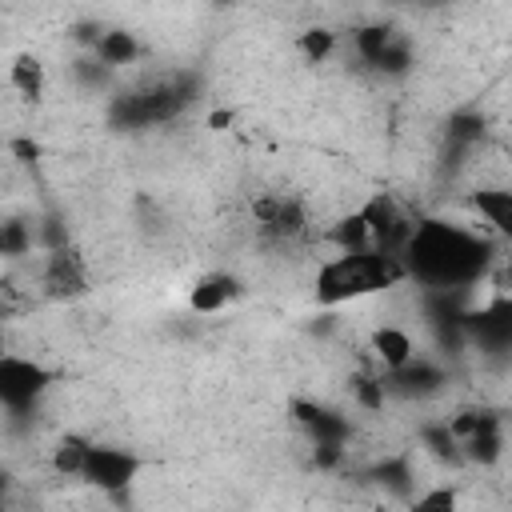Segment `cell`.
Masks as SVG:
<instances>
[{"label": "cell", "instance_id": "obj_1", "mask_svg": "<svg viewBox=\"0 0 512 512\" xmlns=\"http://www.w3.org/2000/svg\"><path fill=\"white\" fill-rule=\"evenodd\" d=\"M404 268L412 276H420L432 288H464L472 284L484 264H488V244L472 232H464L460 224H440L428 220L412 232L408 248H404Z\"/></svg>", "mask_w": 512, "mask_h": 512}, {"label": "cell", "instance_id": "obj_2", "mask_svg": "<svg viewBox=\"0 0 512 512\" xmlns=\"http://www.w3.org/2000/svg\"><path fill=\"white\" fill-rule=\"evenodd\" d=\"M404 260L380 252V248H360V252H340L316 272V296L324 304H344L380 288H392L404 276Z\"/></svg>", "mask_w": 512, "mask_h": 512}, {"label": "cell", "instance_id": "obj_3", "mask_svg": "<svg viewBox=\"0 0 512 512\" xmlns=\"http://www.w3.org/2000/svg\"><path fill=\"white\" fill-rule=\"evenodd\" d=\"M252 216H256L260 236L280 240V244L304 236V228H308V212H304V204L292 200V196H284V192H260V196L252 200Z\"/></svg>", "mask_w": 512, "mask_h": 512}, {"label": "cell", "instance_id": "obj_4", "mask_svg": "<svg viewBox=\"0 0 512 512\" xmlns=\"http://www.w3.org/2000/svg\"><path fill=\"white\" fill-rule=\"evenodd\" d=\"M140 472V460L124 448H108V444H92L88 448V464H84V480L100 492H124Z\"/></svg>", "mask_w": 512, "mask_h": 512}, {"label": "cell", "instance_id": "obj_5", "mask_svg": "<svg viewBox=\"0 0 512 512\" xmlns=\"http://www.w3.org/2000/svg\"><path fill=\"white\" fill-rule=\"evenodd\" d=\"M44 388H48V372L36 360H24V356H4L0 360V396H4L8 408L32 404Z\"/></svg>", "mask_w": 512, "mask_h": 512}, {"label": "cell", "instance_id": "obj_6", "mask_svg": "<svg viewBox=\"0 0 512 512\" xmlns=\"http://www.w3.org/2000/svg\"><path fill=\"white\" fill-rule=\"evenodd\" d=\"M44 288L56 292V296H76L88 288V268L84 260L72 252V248H56L48 260H44Z\"/></svg>", "mask_w": 512, "mask_h": 512}, {"label": "cell", "instance_id": "obj_7", "mask_svg": "<svg viewBox=\"0 0 512 512\" xmlns=\"http://www.w3.org/2000/svg\"><path fill=\"white\" fill-rule=\"evenodd\" d=\"M368 348H372V356L384 364V372H400V368H408V364L416 360L412 336H408L404 328H396V324H380V328L372 332Z\"/></svg>", "mask_w": 512, "mask_h": 512}, {"label": "cell", "instance_id": "obj_8", "mask_svg": "<svg viewBox=\"0 0 512 512\" xmlns=\"http://www.w3.org/2000/svg\"><path fill=\"white\" fill-rule=\"evenodd\" d=\"M236 296H240V284H236L228 272H208V276H200V280L192 284L188 304H192V312L212 316V312H220L224 304H232Z\"/></svg>", "mask_w": 512, "mask_h": 512}, {"label": "cell", "instance_id": "obj_9", "mask_svg": "<svg viewBox=\"0 0 512 512\" xmlns=\"http://www.w3.org/2000/svg\"><path fill=\"white\" fill-rule=\"evenodd\" d=\"M472 208L492 224V232L512 240V188H476Z\"/></svg>", "mask_w": 512, "mask_h": 512}, {"label": "cell", "instance_id": "obj_10", "mask_svg": "<svg viewBox=\"0 0 512 512\" xmlns=\"http://www.w3.org/2000/svg\"><path fill=\"white\" fill-rule=\"evenodd\" d=\"M88 440L84 436H60L52 444V472L56 476H84V464H88Z\"/></svg>", "mask_w": 512, "mask_h": 512}, {"label": "cell", "instance_id": "obj_11", "mask_svg": "<svg viewBox=\"0 0 512 512\" xmlns=\"http://www.w3.org/2000/svg\"><path fill=\"white\" fill-rule=\"evenodd\" d=\"M136 36L132 32H124V28H112V32H104L100 36V44H96V60L104 64V68H120V64H132L136 60Z\"/></svg>", "mask_w": 512, "mask_h": 512}, {"label": "cell", "instance_id": "obj_12", "mask_svg": "<svg viewBox=\"0 0 512 512\" xmlns=\"http://www.w3.org/2000/svg\"><path fill=\"white\" fill-rule=\"evenodd\" d=\"M296 52H300V60H304V64H324V60L336 52V32H332V28H324V24L304 28V32L296 36Z\"/></svg>", "mask_w": 512, "mask_h": 512}, {"label": "cell", "instance_id": "obj_13", "mask_svg": "<svg viewBox=\"0 0 512 512\" xmlns=\"http://www.w3.org/2000/svg\"><path fill=\"white\" fill-rule=\"evenodd\" d=\"M8 84H12L20 96L40 100V96H44V64H40L36 56H20V60L8 68Z\"/></svg>", "mask_w": 512, "mask_h": 512}, {"label": "cell", "instance_id": "obj_14", "mask_svg": "<svg viewBox=\"0 0 512 512\" xmlns=\"http://www.w3.org/2000/svg\"><path fill=\"white\" fill-rule=\"evenodd\" d=\"M464 456L468 460H476V464H496L500 460V452H504V440H500V420H492V424H484L476 436H468L464 444Z\"/></svg>", "mask_w": 512, "mask_h": 512}, {"label": "cell", "instance_id": "obj_15", "mask_svg": "<svg viewBox=\"0 0 512 512\" xmlns=\"http://www.w3.org/2000/svg\"><path fill=\"white\" fill-rule=\"evenodd\" d=\"M392 44H396V40H392V32H388L384 24H368V28L356 32V52H360L368 64H380Z\"/></svg>", "mask_w": 512, "mask_h": 512}, {"label": "cell", "instance_id": "obj_16", "mask_svg": "<svg viewBox=\"0 0 512 512\" xmlns=\"http://www.w3.org/2000/svg\"><path fill=\"white\" fill-rule=\"evenodd\" d=\"M456 508H460V496H456V488H448V484H436V488L420 492V496L412 500V508H408V512H456Z\"/></svg>", "mask_w": 512, "mask_h": 512}, {"label": "cell", "instance_id": "obj_17", "mask_svg": "<svg viewBox=\"0 0 512 512\" xmlns=\"http://www.w3.org/2000/svg\"><path fill=\"white\" fill-rule=\"evenodd\" d=\"M232 120H236V112H232V108H216V112L208 116V128L224 132V128H232Z\"/></svg>", "mask_w": 512, "mask_h": 512}, {"label": "cell", "instance_id": "obj_18", "mask_svg": "<svg viewBox=\"0 0 512 512\" xmlns=\"http://www.w3.org/2000/svg\"><path fill=\"white\" fill-rule=\"evenodd\" d=\"M496 280H500V288H504V292H512V256H508V260L500 264V272H496Z\"/></svg>", "mask_w": 512, "mask_h": 512}]
</instances>
